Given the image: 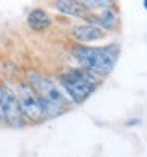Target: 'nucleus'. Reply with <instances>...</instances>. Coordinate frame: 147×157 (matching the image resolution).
<instances>
[{
  "instance_id": "39448f33",
  "label": "nucleus",
  "mask_w": 147,
  "mask_h": 157,
  "mask_svg": "<svg viewBox=\"0 0 147 157\" xmlns=\"http://www.w3.org/2000/svg\"><path fill=\"white\" fill-rule=\"evenodd\" d=\"M0 108H2V113L5 117V125L19 128L27 124L21 111L16 89H13L5 81H0Z\"/></svg>"
},
{
  "instance_id": "f257e3e1",
  "label": "nucleus",
  "mask_w": 147,
  "mask_h": 157,
  "mask_svg": "<svg viewBox=\"0 0 147 157\" xmlns=\"http://www.w3.org/2000/svg\"><path fill=\"white\" fill-rule=\"evenodd\" d=\"M71 52L79 67H84L101 78H106L111 75L116 67L119 56H120V48L116 43L103 46H89L78 43L71 48Z\"/></svg>"
},
{
  "instance_id": "0eeeda50",
  "label": "nucleus",
  "mask_w": 147,
  "mask_h": 157,
  "mask_svg": "<svg viewBox=\"0 0 147 157\" xmlns=\"http://www.w3.org/2000/svg\"><path fill=\"white\" fill-rule=\"evenodd\" d=\"M86 22L98 25L100 29H103L106 33L117 32L119 24H120V17H119L117 6L116 8H108V10H103V11H100V13H92L90 17H89Z\"/></svg>"
},
{
  "instance_id": "423d86ee",
  "label": "nucleus",
  "mask_w": 147,
  "mask_h": 157,
  "mask_svg": "<svg viewBox=\"0 0 147 157\" xmlns=\"http://www.w3.org/2000/svg\"><path fill=\"white\" fill-rule=\"evenodd\" d=\"M71 36L75 38L78 43L81 44H90L94 41H100V40H105L108 33L100 29L98 25L95 24H90V22H82V24H78L71 29Z\"/></svg>"
},
{
  "instance_id": "9b49d317",
  "label": "nucleus",
  "mask_w": 147,
  "mask_h": 157,
  "mask_svg": "<svg viewBox=\"0 0 147 157\" xmlns=\"http://www.w3.org/2000/svg\"><path fill=\"white\" fill-rule=\"evenodd\" d=\"M138 124H141L139 119H128V121H125L127 127H133V125H138Z\"/></svg>"
},
{
  "instance_id": "20e7f679",
  "label": "nucleus",
  "mask_w": 147,
  "mask_h": 157,
  "mask_svg": "<svg viewBox=\"0 0 147 157\" xmlns=\"http://www.w3.org/2000/svg\"><path fill=\"white\" fill-rule=\"evenodd\" d=\"M14 89H16L17 100H19V106H21V111H22L25 122L27 124H40V122L46 121L40 97L29 82L19 81Z\"/></svg>"
},
{
  "instance_id": "6e6552de",
  "label": "nucleus",
  "mask_w": 147,
  "mask_h": 157,
  "mask_svg": "<svg viewBox=\"0 0 147 157\" xmlns=\"http://www.w3.org/2000/svg\"><path fill=\"white\" fill-rule=\"evenodd\" d=\"M52 6H54V10L59 11L60 14L76 17V19H82L84 22L92 14L81 0H54Z\"/></svg>"
},
{
  "instance_id": "1a4fd4ad",
  "label": "nucleus",
  "mask_w": 147,
  "mask_h": 157,
  "mask_svg": "<svg viewBox=\"0 0 147 157\" xmlns=\"http://www.w3.org/2000/svg\"><path fill=\"white\" fill-rule=\"evenodd\" d=\"M27 24L33 32H44L51 27L52 21H51V16L43 8H33L27 14Z\"/></svg>"
},
{
  "instance_id": "9d476101",
  "label": "nucleus",
  "mask_w": 147,
  "mask_h": 157,
  "mask_svg": "<svg viewBox=\"0 0 147 157\" xmlns=\"http://www.w3.org/2000/svg\"><path fill=\"white\" fill-rule=\"evenodd\" d=\"M90 13H100L108 8H116V0H81Z\"/></svg>"
},
{
  "instance_id": "ddd939ff",
  "label": "nucleus",
  "mask_w": 147,
  "mask_h": 157,
  "mask_svg": "<svg viewBox=\"0 0 147 157\" xmlns=\"http://www.w3.org/2000/svg\"><path fill=\"white\" fill-rule=\"evenodd\" d=\"M142 5H144V8L147 10V0H142Z\"/></svg>"
},
{
  "instance_id": "7ed1b4c3",
  "label": "nucleus",
  "mask_w": 147,
  "mask_h": 157,
  "mask_svg": "<svg viewBox=\"0 0 147 157\" xmlns=\"http://www.w3.org/2000/svg\"><path fill=\"white\" fill-rule=\"evenodd\" d=\"M27 82L35 89V92L38 94L40 98L52 101V103H56V105H60L65 109H68V111H70V108L73 106L71 98L67 95V92L63 90V87L60 86L59 79L40 75V73H29Z\"/></svg>"
},
{
  "instance_id": "f03ea898",
  "label": "nucleus",
  "mask_w": 147,
  "mask_h": 157,
  "mask_svg": "<svg viewBox=\"0 0 147 157\" xmlns=\"http://www.w3.org/2000/svg\"><path fill=\"white\" fill-rule=\"evenodd\" d=\"M57 79L67 95L71 98L73 105H82L101 86L105 78L84 67H75L65 70Z\"/></svg>"
},
{
  "instance_id": "f8f14e48",
  "label": "nucleus",
  "mask_w": 147,
  "mask_h": 157,
  "mask_svg": "<svg viewBox=\"0 0 147 157\" xmlns=\"http://www.w3.org/2000/svg\"><path fill=\"white\" fill-rule=\"evenodd\" d=\"M0 125H5V117H3V113H2V108H0Z\"/></svg>"
}]
</instances>
